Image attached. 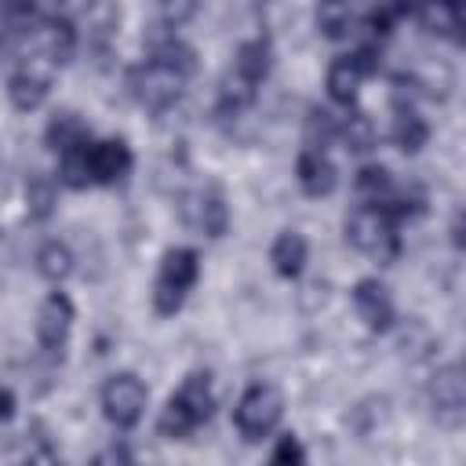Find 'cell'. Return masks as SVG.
<instances>
[{
    "label": "cell",
    "mask_w": 466,
    "mask_h": 466,
    "mask_svg": "<svg viewBox=\"0 0 466 466\" xmlns=\"http://www.w3.org/2000/svg\"><path fill=\"white\" fill-rule=\"evenodd\" d=\"M295 175H299V186H302L309 197H328V193L335 189V182H339V171H335V164L328 160V153H324V149H309V146L299 153Z\"/></svg>",
    "instance_id": "cell-12"
},
{
    "label": "cell",
    "mask_w": 466,
    "mask_h": 466,
    "mask_svg": "<svg viewBox=\"0 0 466 466\" xmlns=\"http://www.w3.org/2000/svg\"><path fill=\"white\" fill-rule=\"evenodd\" d=\"M419 25L426 33H437V36H448V40H459V29H462V15L448 4H437V7H419L415 11Z\"/></svg>",
    "instance_id": "cell-19"
},
{
    "label": "cell",
    "mask_w": 466,
    "mask_h": 466,
    "mask_svg": "<svg viewBox=\"0 0 466 466\" xmlns=\"http://www.w3.org/2000/svg\"><path fill=\"white\" fill-rule=\"evenodd\" d=\"M393 138H397V146H400L404 153H419V149L426 146L430 127H426V120L415 113V106H400V109H397V116H393Z\"/></svg>",
    "instance_id": "cell-18"
},
{
    "label": "cell",
    "mask_w": 466,
    "mask_h": 466,
    "mask_svg": "<svg viewBox=\"0 0 466 466\" xmlns=\"http://www.w3.org/2000/svg\"><path fill=\"white\" fill-rule=\"evenodd\" d=\"M280 415H284V397H280V390H277L273 382H251V386L240 393V400H237L233 422H237V430H240L248 441H262V437H269V433L277 430Z\"/></svg>",
    "instance_id": "cell-4"
},
{
    "label": "cell",
    "mask_w": 466,
    "mask_h": 466,
    "mask_svg": "<svg viewBox=\"0 0 466 466\" xmlns=\"http://www.w3.org/2000/svg\"><path fill=\"white\" fill-rule=\"evenodd\" d=\"M404 15H408L404 7H382V11H371V15H368V25H371L379 36H386V33L393 29V22L404 18Z\"/></svg>",
    "instance_id": "cell-26"
},
{
    "label": "cell",
    "mask_w": 466,
    "mask_h": 466,
    "mask_svg": "<svg viewBox=\"0 0 466 466\" xmlns=\"http://www.w3.org/2000/svg\"><path fill=\"white\" fill-rule=\"evenodd\" d=\"M317 22H320V29H324L328 36H346V33H353V11H350V7H324V11L317 15Z\"/></svg>",
    "instance_id": "cell-24"
},
{
    "label": "cell",
    "mask_w": 466,
    "mask_h": 466,
    "mask_svg": "<svg viewBox=\"0 0 466 466\" xmlns=\"http://www.w3.org/2000/svg\"><path fill=\"white\" fill-rule=\"evenodd\" d=\"M11 415H15V397H11V390L0 386V422L11 419Z\"/></svg>",
    "instance_id": "cell-28"
},
{
    "label": "cell",
    "mask_w": 466,
    "mask_h": 466,
    "mask_svg": "<svg viewBox=\"0 0 466 466\" xmlns=\"http://www.w3.org/2000/svg\"><path fill=\"white\" fill-rule=\"evenodd\" d=\"M371 73H379V51L375 47H357V51H350V55H342V58L331 62V69H328V95L335 102L350 106L357 98L360 84Z\"/></svg>",
    "instance_id": "cell-7"
},
{
    "label": "cell",
    "mask_w": 466,
    "mask_h": 466,
    "mask_svg": "<svg viewBox=\"0 0 466 466\" xmlns=\"http://www.w3.org/2000/svg\"><path fill=\"white\" fill-rule=\"evenodd\" d=\"M335 138H342L346 149H353V153H368L375 146V124L364 113H346V116H339V135Z\"/></svg>",
    "instance_id": "cell-20"
},
{
    "label": "cell",
    "mask_w": 466,
    "mask_h": 466,
    "mask_svg": "<svg viewBox=\"0 0 466 466\" xmlns=\"http://www.w3.org/2000/svg\"><path fill=\"white\" fill-rule=\"evenodd\" d=\"M146 411V386L138 375L120 371L102 386V415L116 430H131Z\"/></svg>",
    "instance_id": "cell-6"
},
{
    "label": "cell",
    "mask_w": 466,
    "mask_h": 466,
    "mask_svg": "<svg viewBox=\"0 0 466 466\" xmlns=\"http://www.w3.org/2000/svg\"><path fill=\"white\" fill-rule=\"evenodd\" d=\"M69 328H73V302L69 295L62 291H51L40 306V317H36V339L47 353H58L69 339Z\"/></svg>",
    "instance_id": "cell-9"
},
{
    "label": "cell",
    "mask_w": 466,
    "mask_h": 466,
    "mask_svg": "<svg viewBox=\"0 0 466 466\" xmlns=\"http://www.w3.org/2000/svg\"><path fill=\"white\" fill-rule=\"evenodd\" d=\"M91 466H135V459L127 455V448H106L91 459Z\"/></svg>",
    "instance_id": "cell-27"
},
{
    "label": "cell",
    "mask_w": 466,
    "mask_h": 466,
    "mask_svg": "<svg viewBox=\"0 0 466 466\" xmlns=\"http://www.w3.org/2000/svg\"><path fill=\"white\" fill-rule=\"evenodd\" d=\"M306 255H309L306 237L295 233V229H284V233L273 240V248H269V262H273V269H277L280 277H299L302 266H306Z\"/></svg>",
    "instance_id": "cell-15"
},
{
    "label": "cell",
    "mask_w": 466,
    "mask_h": 466,
    "mask_svg": "<svg viewBox=\"0 0 466 466\" xmlns=\"http://www.w3.org/2000/svg\"><path fill=\"white\" fill-rule=\"evenodd\" d=\"M266 466H306V451H302L299 437H295V433L280 437L277 448L269 451V462H266Z\"/></svg>",
    "instance_id": "cell-23"
},
{
    "label": "cell",
    "mask_w": 466,
    "mask_h": 466,
    "mask_svg": "<svg viewBox=\"0 0 466 466\" xmlns=\"http://www.w3.org/2000/svg\"><path fill=\"white\" fill-rule=\"evenodd\" d=\"M25 197H29V211H33L36 218H47V211H51V197H55V193H51V186H47L40 175L29 182Z\"/></svg>",
    "instance_id": "cell-25"
},
{
    "label": "cell",
    "mask_w": 466,
    "mask_h": 466,
    "mask_svg": "<svg viewBox=\"0 0 466 466\" xmlns=\"http://www.w3.org/2000/svg\"><path fill=\"white\" fill-rule=\"evenodd\" d=\"M91 142L84 120L76 113H58L51 124H47V146L62 157V153H73V149H84Z\"/></svg>",
    "instance_id": "cell-17"
},
{
    "label": "cell",
    "mask_w": 466,
    "mask_h": 466,
    "mask_svg": "<svg viewBox=\"0 0 466 466\" xmlns=\"http://www.w3.org/2000/svg\"><path fill=\"white\" fill-rule=\"evenodd\" d=\"M131 164L135 160H131V149H127L124 138H102V142L87 146V175H91V182L113 186L131 171Z\"/></svg>",
    "instance_id": "cell-8"
},
{
    "label": "cell",
    "mask_w": 466,
    "mask_h": 466,
    "mask_svg": "<svg viewBox=\"0 0 466 466\" xmlns=\"http://www.w3.org/2000/svg\"><path fill=\"white\" fill-rule=\"evenodd\" d=\"M47 69H40L36 62H25L22 69H15L11 84H7V95L18 109H36L44 98H47Z\"/></svg>",
    "instance_id": "cell-14"
},
{
    "label": "cell",
    "mask_w": 466,
    "mask_h": 466,
    "mask_svg": "<svg viewBox=\"0 0 466 466\" xmlns=\"http://www.w3.org/2000/svg\"><path fill=\"white\" fill-rule=\"evenodd\" d=\"M200 277V258L193 248H171L164 258H160V273H157V284H153V306L157 313H175L182 309L186 295L193 291Z\"/></svg>",
    "instance_id": "cell-3"
},
{
    "label": "cell",
    "mask_w": 466,
    "mask_h": 466,
    "mask_svg": "<svg viewBox=\"0 0 466 466\" xmlns=\"http://www.w3.org/2000/svg\"><path fill=\"white\" fill-rule=\"evenodd\" d=\"M211 408H215L211 379L204 371H193V375H186V382L171 393L167 408L160 411V433L171 441H182L211 419Z\"/></svg>",
    "instance_id": "cell-2"
},
{
    "label": "cell",
    "mask_w": 466,
    "mask_h": 466,
    "mask_svg": "<svg viewBox=\"0 0 466 466\" xmlns=\"http://www.w3.org/2000/svg\"><path fill=\"white\" fill-rule=\"evenodd\" d=\"M36 262H40V273H44L47 280H62V277H69V269H73V255H69V248L58 244V240H47V244L36 251Z\"/></svg>",
    "instance_id": "cell-21"
},
{
    "label": "cell",
    "mask_w": 466,
    "mask_h": 466,
    "mask_svg": "<svg viewBox=\"0 0 466 466\" xmlns=\"http://www.w3.org/2000/svg\"><path fill=\"white\" fill-rule=\"evenodd\" d=\"M189 76H182L178 69L164 66V62H142L135 73H131V95L146 106V109H167L171 102H178L182 87H186Z\"/></svg>",
    "instance_id": "cell-5"
},
{
    "label": "cell",
    "mask_w": 466,
    "mask_h": 466,
    "mask_svg": "<svg viewBox=\"0 0 466 466\" xmlns=\"http://www.w3.org/2000/svg\"><path fill=\"white\" fill-rule=\"evenodd\" d=\"M182 215L193 229L208 233V237H222L226 233V222H229V211H226V200L218 189H197L186 197L182 204Z\"/></svg>",
    "instance_id": "cell-10"
},
{
    "label": "cell",
    "mask_w": 466,
    "mask_h": 466,
    "mask_svg": "<svg viewBox=\"0 0 466 466\" xmlns=\"http://www.w3.org/2000/svg\"><path fill=\"white\" fill-rule=\"evenodd\" d=\"M15 466H58V451L44 441V437H25L18 444Z\"/></svg>",
    "instance_id": "cell-22"
},
{
    "label": "cell",
    "mask_w": 466,
    "mask_h": 466,
    "mask_svg": "<svg viewBox=\"0 0 466 466\" xmlns=\"http://www.w3.org/2000/svg\"><path fill=\"white\" fill-rule=\"evenodd\" d=\"M430 397H433L437 419L448 422V426H459L462 408H466V390H462V371H459V364H448V368H441V371L433 375Z\"/></svg>",
    "instance_id": "cell-11"
},
{
    "label": "cell",
    "mask_w": 466,
    "mask_h": 466,
    "mask_svg": "<svg viewBox=\"0 0 466 466\" xmlns=\"http://www.w3.org/2000/svg\"><path fill=\"white\" fill-rule=\"evenodd\" d=\"M229 73L258 91V84H262L266 73H269V44H266V40H248V44H240V51H237Z\"/></svg>",
    "instance_id": "cell-16"
},
{
    "label": "cell",
    "mask_w": 466,
    "mask_h": 466,
    "mask_svg": "<svg viewBox=\"0 0 466 466\" xmlns=\"http://www.w3.org/2000/svg\"><path fill=\"white\" fill-rule=\"evenodd\" d=\"M419 211H422V197L408 193V189H400L393 204H357L346 215V237L364 255L390 262L400 251V233H397L400 222L408 215H419Z\"/></svg>",
    "instance_id": "cell-1"
},
{
    "label": "cell",
    "mask_w": 466,
    "mask_h": 466,
    "mask_svg": "<svg viewBox=\"0 0 466 466\" xmlns=\"http://www.w3.org/2000/svg\"><path fill=\"white\" fill-rule=\"evenodd\" d=\"M353 306L371 331H386L393 324V299L379 280H360L353 288Z\"/></svg>",
    "instance_id": "cell-13"
}]
</instances>
